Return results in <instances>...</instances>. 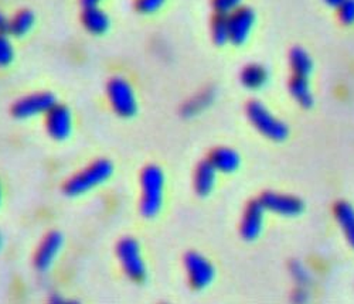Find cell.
I'll return each mask as SVG.
<instances>
[{"label":"cell","mask_w":354,"mask_h":304,"mask_svg":"<svg viewBox=\"0 0 354 304\" xmlns=\"http://www.w3.org/2000/svg\"><path fill=\"white\" fill-rule=\"evenodd\" d=\"M142 184V204L140 211L143 217L153 218L162 208L165 175L158 166H147L143 169L140 175Z\"/></svg>","instance_id":"6da1fadb"},{"label":"cell","mask_w":354,"mask_h":304,"mask_svg":"<svg viewBox=\"0 0 354 304\" xmlns=\"http://www.w3.org/2000/svg\"><path fill=\"white\" fill-rule=\"evenodd\" d=\"M112 171L113 166L111 162L105 159L97 160L90 167H86L84 171L70 178L64 187V191L70 197L82 196L105 182L112 175Z\"/></svg>","instance_id":"7a4b0ae2"},{"label":"cell","mask_w":354,"mask_h":304,"mask_svg":"<svg viewBox=\"0 0 354 304\" xmlns=\"http://www.w3.org/2000/svg\"><path fill=\"white\" fill-rule=\"evenodd\" d=\"M247 115L251 124L271 140L281 142L288 136V126L282 120L275 117L262 102L252 101L247 106Z\"/></svg>","instance_id":"3957f363"},{"label":"cell","mask_w":354,"mask_h":304,"mask_svg":"<svg viewBox=\"0 0 354 304\" xmlns=\"http://www.w3.org/2000/svg\"><path fill=\"white\" fill-rule=\"evenodd\" d=\"M106 93L109 102L118 115L124 117H131L136 113V98L132 86L127 79L121 77H113L108 82Z\"/></svg>","instance_id":"277c9868"},{"label":"cell","mask_w":354,"mask_h":304,"mask_svg":"<svg viewBox=\"0 0 354 304\" xmlns=\"http://www.w3.org/2000/svg\"><path fill=\"white\" fill-rule=\"evenodd\" d=\"M116 254L121 260L125 273L132 281L142 282L146 278V266L142 259L138 240H135L133 238H124L118 243Z\"/></svg>","instance_id":"5b68a950"},{"label":"cell","mask_w":354,"mask_h":304,"mask_svg":"<svg viewBox=\"0 0 354 304\" xmlns=\"http://www.w3.org/2000/svg\"><path fill=\"white\" fill-rule=\"evenodd\" d=\"M185 265L189 275V281L194 289L207 287L214 279V267L203 255L190 252L185 258Z\"/></svg>","instance_id":"8992f818"},{"label":"cell","mask_w":354,"mask_h":304,"mask_svg":"<svg viewBox=\"0 0 354 304\" xmlns=\"http://www.w3.org/2000/svg\"><path fill=\"white\" fill-rule=\"evenodd\" d=\"M55 105H57V99L53 94L41 93V94H33L19 99L13 105L12 112L19 119H27L36 115L48 113Z\"/></svg>","instance_id":"52a82bcc"},{"label":"cell","mask_w":354,"mask_h":304,"mask_svg":"<svg viewBox=\"0 0 354 304\" xmlns=\"http://www.w3.org/2000/svg\"><path fill=\"white\" fill-rule=\"evenodd\" d=\"M255 21V15L248 8H239L228 16L230 41L235 46H241L247 41L251 28Z\"/></svg>","instance_id":"ba28073f"},{"label":"cell","mask_w":354,"mask_h":304,"mask_svg":"<svg viewBox=\"0 0 354 304\" xmlns=\"http://www.w3.org/2000/svg\"><path fill=\"white\" fill-rule=\"evenodd\" d=\"M261 202L263 204L265 209H270L285 217L299 216L304 211V202L299 198L292 197V196H282L271 191L265 193L261 197Z\"/></svg>","instance_id":"9c48e42d"},{"label":"cell","mask_w":354,"mask_h":304,"mask_svg":"<svg viewBox=\"0 0 354 304\" xmlns=\"http://www.w3.org/2000/svg\"><path fill=\"white\" fill-rule=\"evenodd\" d=\"M71 113L67 106L55 105L47 113V131L51 137L57 140H64L71 133Z\"/></svg>","instance_id":"30bf717a"},{"label":"cell","mask_w":354,"mask_h":304,"mask_svg":"<svg viewBox=\"0 0 354 304\" xmlns=\"http://www.w3.org/2000/svg\"><path fill=\"white\" fill-rule=\"evenodd\" d=\"M265 207L261 200L250 202L245 209V214L241 222V236L245 240H254L262 231L263 227V216H265Z\"/></svg>","instance_id":"8fae6325"},{"label":"cell","mask_w":354,"mask_h":304,"mask_svg":"<svg viewBox=\"0 0 354 304\" xmlns=\"http://www.w3.org/2000/svg\"><path fill=\"white\" fill-rule=\"evenodd\" d=\"M63 242H64L63 235L58 232H51L44 238L35 259L36 267L39 270L46 272L54 263L57 255L60 254L63 248Z\"/></svg>","instance_id":"7c38bea8"},{"label":"cell","mask_w":354,"mask_h":304,"mask_svg":"<svg viewBox=\"0 0 354 304\" xmlns=\"http://www.w3.org/2000/svg\"><path fill=\"white\" fill-rule=\"evenodd\" d=\"M217 170L210 160H204L198 164L194 175V189L200 197H205L212 193L216 184Z\"/></svg>","instance_id":"4fadbf2b"},{"label":"cell","mask_w":354,"mask_h":304,"mask_svg":"<svg viewBox=\"0 0 354 304\" xmlns=\"http://www.w3.org/2000/svg\"><path fill=\"white\" fill-rule=\"evenodd\" d=\"M209 160L216 167V170L221 171V173H232L240 166L239 153L228 147H218V149L213 150Z\"/></svg>","instance_id":"5bb4252c"},{"label":"cell","mask_w":354,"mask_h":304,"mask_svg":"<svg viewBox=\"0 0 354 304\" xmlns=\"http://www.w3.org/2000/svg\"><path fill=\"white\" fill-rule=\"evenodd\" d=\"M82 23L88 32L93 35H104L109 28V17L98 6L97 8H86L84 10Z\"/></svg>","instance_id":"9a60e30c"},{"label":"cell","mask_w":354,"mask_h":304,"mask_svg":"<svg viewBox=\"0 0 354 304\" xmlns=\"http://www.w3.org/2000/svg\"><path fill=\"white\" fill-rule=\"evenodd\" d=\"M335 216L351 248H354V208L348 202H337L335 207Z\"/></svg>","instance_id":"2e32d148"},{"label":"cell","mask_w":354,"mask_h":304,"mask_svg":"<svg viewBox=\"0 0 354 304\" xmlns=\"http://www.w3.org/2000/svg\"><path fill=\"white\" fill-rule=\"evenodd\" d=\"M289 91L292 97L298 101V104L304 108H309L313 104V97L310 93V86L308 82V77H299L295 75L290 79Z\"/></svg>","instance_id":"e0dca14e"},{"label":"cell","mask_w":354,"mask_h":304,"mask_svg":"<svg viewBox=\"0 0 354 304\" xmlns=\"http://www.w3.org/2000/svg\"><path fill=\"white\" fill-rule=\"evenodd\" d=\"M289 61H290V67H292L295 75L308 77L310 74L312 59L304 48L295 47L289 54Z\"/></svg>","instance_id":"ac0fdd59"},{"label":"cell","mask_w":354,"mask_h":304,"mask_svg":"<svg viewBox=\"0 0 354 304\" xmlns=\"http://www.w3.org/2000/svg\"><path fill=\"white\" fill-rule=\"evenodd\" d=\"M268 73L259 64H251L244 68L241 74V81L247 88L257 89L261 88L265 82H267Z\"/></svg>","instance_id":"d6986e66"},{"label":"cell","mask_w":354,"mask_h":304,"mask_svg":"<svg viewBox=\"0 0 354 304\" xmlns=\"http://www.w3.org/2000/svg\"><path fill=\"white\" fill-rule=\"evenodd\" d=\"M33 23H35L33 12L21 10L10 21V32L9 33H12L16 37L24 36L28 32V30L33 27Z\"/></svg>","instance_id":"ffe728a7"},{"label":"cell","mask_w":354,"mask_h":304,"mask_svg":"<svg viewBox=\"0 0 354 304\" xmlns=\"http://www.w3.org/2000/svg\"><path fill=\"white\" fill-rule=\"evenodd\" d=\"M213 40L216 44L223 46L227 41H230V30H228V16L217 15L213 20Z\"/></svg>","instance_id":"44dd1931"},{"label":"cell","mask_w":354,"mask_h":304,"mask_svg":"<svg viewBox=\"0 0 354 304\" xmlns=\"http://www.w3.org/2000/svg\"><path fill=\"white\" fill-rule=\"evenodd\" d=\"M212 101H213V93L212 91H207V93H203L201 95H198L194 101L189 102L185 112H186V115H194V113L200 112L201 109H204Z\"/></svg>","instance_id":"7402d4cb"},{"label":"cell","mask_w":354,"mask_h":304,"mask_svg":"<svg viewBox=\"0 0 354 304\" xmlns=\"http://www.w3.org/2000/svg\"><path fill=\"white\" fill-rule=\"evenodd\" d=\"M241 5V0H213V8L217 15L230 16Z\"/></svg>","instance_id":"603a6c76"},{"label":"cell","mask_w":354,"mask_h":304,"mask_svg":"<svg viewBox=\"0 0 354 304\" xmlns=\"http://www.w3.org/2000/svg\"><path fill=\"white\" fill-rule=\"evenodd\" d=\"M13 59V47L6 35H0V67H6Z\"/></svg>","instance_id":"cb8c5ba5"},{"label":"cell","mask_w":354,"mask_h":304,"mask_svg":"<svg viewBox=\"0 0 354 304\" xmlns=\"http://www.w3.org/2000/svg\"><path fill=\"white\" fill-rule=\"evenodd\" d=\"M290 273H292V276L295 278V281H297L299 285H309L310 275H309L308 269L302 263L292 262L290 263Z\"/></svg>","instance_id":"d4e9b609"},{"label":"cell","mask_w":354,"mask_h":304,"mask_svg":"<svg viewBox=\"0 0 354 304\" xmlns=\"http://www.w3.org/2000/svg\"><path fill=\"white\" fill-rule=\"evenodd\" d=\"M337 9L339 17L344 24L354 23V0H344Z\"/></svg>","instance_id":"484cf974"},{"label":"cell","mask_w":354,"mask_h":304,"mask_svg":"<svg viewBox=\"0 0 354 304\" xmlns=\"http://www.w3.org/2000/svg\"><path fill=\"white\" fill-rule=\"evenodd\" d=\"M163 3H165V0H136V9L140 13H153Z\"/></svg>","instance_id":"4316f807"},{"label":"cell","mask_w":354,"mask_h":304,"mask_svg":"<svg viewBox=\"0 0 354 304\" xmlns=\"http://www.w3.org/2000/svg\"><path fill=\"white\" fill-rule=\"evenodd\" d=\"M10 32V21L0 12V35H8Z\"/></svg>","instance_id":"83f0119b"},{"label":"cell","mask_w":354,"mask_h":304,"mask_svg":"<svg viewBox=\"0 0 354 304\" xmlns=\"http://www.w3.org/2000/svg\"><path fill=\"white\" fill-rule=\"evenodd\" d=\"M100 2H101V0H81L84 9H86V8H97L100 5Z\"/></svg>","instance_id":"f1b7e54d"},{"label":"cell","mask_w":354,"mask_h":304,"mask_svg":"<svg viewBox=\"0 0 354 304\" xmlns=\"http://www.w3.org/2000/svg\"><path fill=\"white\" fill-rule=\"evenodd\" d=\"M324 2H326L332 8H339L344 2V0H324Z\"/></svg>","instance_id":"f546056e"},{"label":"cell","mask_w":354,"mask_h":304,"mask_svg":"<svg viewBox=\"0 0 354 304\" xmlns=\"http://www.w3.org/2000/svg\"><path fill=\"white\" fill-rule=\"evenodd\" d=\"M0 200H2V193H0Z\"/></svg>","instance_id":"4dcf8cb0"}]
</instances>
